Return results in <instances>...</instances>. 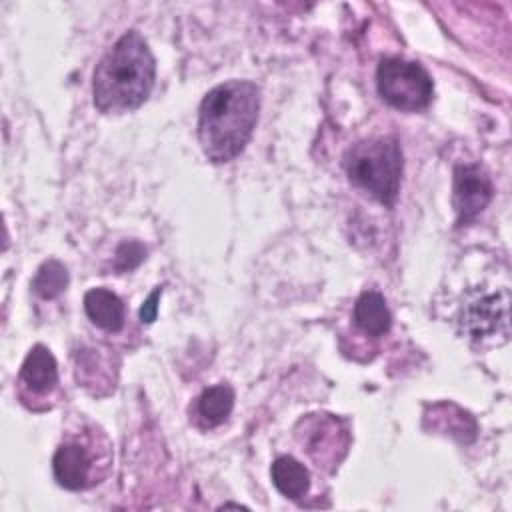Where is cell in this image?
Returning <instances> with one entry per match:
<instances>
[{
	"instance_id": "cell-1",
	"label": "cell",
	"mask_w": 512,
	"mask_h": 512,
	"mask_svg": "<svg viewBox=\"0 0 512 512\" xmlns=\"http://www.w3.org/2000/svg\"><path fill=\"white\" fill-rule=\"evenodd\" d=\"M260 110V88L250 80H228L212 90L198 108V142L204 156L224 164L246 148Z\"/></svg>"
},
{
	"instance_id": "cell-14",
	"label": "cell",
	"mask_w": 512,
	"mask_h": 512,
	"mask_svg": "<svg viewBox=\"0 0 512 512\" xmlns=\"http://www.w3.org/2000/svg\"><path fill=\"white\" fill-rule=\"evenodd\" d=\"M432 418H434L436 430H442V432L458 438L460 442H472L476 438L474 418L450 402L432 406Z\"/></svg>"
},
{
	"instance_id": "cell-15",
	"label": "cell",
	"mask_w": 512,
	"mask_h": 512,
	"mask_svg": "<svg viewBox=\"0 0 512 512\" xmlns=\"http://www.w3.org/2000/svg\"><path fill=\"white\" fill-rule=\"evenodd\" d=\"M66 286H68V270L62 262L54 258L42 262L32 280V290L44 300H52L60 296L66 290Z\"/></svg>"
},
{
	"instance_id": "cell-17",
	"label": "cell",
	"mask_w": 512,
	"mask_h": 512,
	"mask_svg": "<svg viewBox=\"0 0 512 512\" xmlns=\"http://www.w3.org/2000/svg\"><path fill=\"white\" fill-rule=\"evenodd\" d=\"M146 258V248L136 242V240H130V242H122L116 250V268L120 272H126V270H132L136 268L142 260Z\"/></svg>"
},
{
	"instance_id": "cell-11",
	"label": "cell",
	"mask_w": 512,
	"mask_h": 512,
	"mask_svg": "<svg viewBox=\"0 0 512 512\" xmlns=\"http://www.w3.org/2000/svg\"><path fill=\"white\" fill-rule=\"evenodd\" d=\"M84 310L92 324L106 332H118L126 320V308L118 294L108 288H92L84 294Z\"/></svg>"
},
{
	"instance_id": "cell-7",
	"label": "cell",
	"mask_w": 512,
	"mask_h": 512,
	"mask_svg": "<svg viewBox=\"0 0 512 512\" xmlns=\"http://www.w3.org/2000/svg\"><path fill=\"white\" fill-rule=\"evenodd\" d=\"M296 438L316 466L326 470H334L340 464L350 444L348 430L332 414H310L302 418Z\"/></svg>"
},
{
	"instance_id": "cell-18",
	"label": "cell",
	"mask_w": 512,
	"mask_h": 512,
	"mask_svg": "<svg viewBox=\"0 0 512 512\" xmlns=\"http://www.w3.org/2000/svg\"><path fill=\"white\" fill-rule=\"evenodd\" d=\"M160 294H162V288L158 286L146 300H144V304H142V308H140V320L142 322H146V324H150V322H154L156 320V314H158V298H160Z\"/></svg>"
},
{
	"instance_id": "cell-9",
	"label": "cell",
	"mask_w": 512,
	"mask_h": 512,
	"mask_svg": "<svg viewBox=\"0 0 512 512\" xmlns=\"http://www.w3.org/2000/svg\"><path fill=\"white\" fill-rule=\"evenodd\" d=\"M492 196V180L480 164H458L454 168L452 204L460 226L474 220L490 204Z\"/></svg>"
},
{
	"instance_id": "cell-10",
	"label": "cell",
	"mask_w": 512,
	"mask_h": 512,
	"mask_svg": "<svg viewBox=\"0 0 512 512\" xmlns=\"http://www.w3.org/2000/svg\"><path fill=\"white\" fill-rule=\"evenodd\" d=\"M232 408L234 390L230 384L220 382L202 390V394L194 402V408L190 410V420H194L198 428H216L230 416Z\"/></svg>"
},
{
	"instance_id": "cell-5",
	"label": "cell",
	"mask_w": 512,
	"mask_h": 512,
	"mask_svg": "<svg viewBox=\"0 0 512 512\" xmlns=\"http://www.w3.org/2000/svg\"><path fill=\"white\" fill-rule=\"evenodd\" d=\"M380 96L394 108L404 112L424 110L434 94L430 74L412 60L388 56L382 58L376 70Z\"/></svg>"
},
{
	"instance_id": "cell-4",
	"label": "cell",
	"mask_w": 512,
	"mask_h": 512,
	"mask_svg": "<svg viewBox=\"0 0 512 512\" xmlns=\"http://www.w3.org/2000/svg\"><path fill=\"white\" fill-rule=\"evenodd\" d=\"M110 442L100 428L74 432L64 438L52 456L56 482L66 490L90 488L108 474Z\"/></svg>"
},
{
	"instance_id": "cell-3",
	"label": "cell",
	"mask_w": 512,
	"mask_h": 512,
	"mask_svg": "<svg viewBox=\"0 0 512 512\" xmlns=\"http://www.w3.org/2000/svg\"><path fill=\"white\" fill-rule=\"evenodd\" d=\"M402 164V148L394 136L364 138L346 154L350 182L384 206H394L398 198Z\"/></svg>"
},
{
	"instance_id": "cell-13",
	"label": "cell",
	"mask_w": 512,
	"mask_h": 512,
	"mask_svg": "<svg viewBox=\"0 0 512 512\" xmlns=\"http://www.w3.org/2000/svg\"><path fill=\"white\" fill-rule=\"evenodd\" d=\"M270 476L276 490L290 500H300L310 488L308 470L292 456H278L270 466Z\"/></svg>"
},
{
	"instance_id": "cell-2",
	"label": "cell",
	"mask_w": 512,
	"mask_h": 512,
	"mask_svg": "<svg viewBox=\"0 0 512 512\" xmlns=\"http://www.w3.org/2000/svg\"><path fill=\"white\" fill-rule=\"evenodd\" d=\"M156 78V60L140 32L128 30L100 58L94 70V106L104 114H122L138 108L150 96Z\"/></svg>"
},
{
	"instance_id": "cell-6",
	"label": "cell",
	"mask_w": 512,
	"mask_h": 512,
	"mask_svg": "<svg viewBox=\"0 0 512 512\" xmlns=\"http://www.w3.org/2000/svg\"><path fill=\"white\" fill-rule=\"evenodd\" d=\"M510 320V292L508 288L496 292H472L458 312L460 332L472 342L494 340L496 344L508 340Z\"/></svg>"
},
{
	"instance_id": "cell-8",
	"label": "cell",
	"mask_w": 512,
	"mask_h": 512,
	"mask_svg": "<svg viewBox=\"0 0 512 512\" xmlns=\"http://www.w3.org/2000/svg\"><path fill=\"white\" fill-rule=\"evenodd\" d=\"M16 384V394L26 408L34 412L52 408L50 400H56L58 394V366L50 348L44 344L30 348Z\"/></svg>"
},
{
	"instance_id": "cell-12",
	"label": "cell",
	"mask_w": 512,
	"mask_h": 512,
	"mask_svg": "<svg viewBox=\"0 0 512 512\" xmlns=\"http://www.w3.org/2000/svg\"><path fill=\"white\" fill-rule=\"evenodd\" d=\"M354 322L366 336H384L392 326V314L384 296L376 290L362 292L354 304Z\"/></svg>"
},
{
	"instance_id": "cell-16",
	"label": "cell",
	"mask_w": 512,
	"mask_h": 512,
	"mask_svg": "<svg viewBox=\"0 0 512 512\" xmlns=\"http://www.w3.org/2000/svg\"><path fill=\"white\" fill-rule=\"evenodd\" d=\"M102 362V354L100 350H84L82 356H78V368H76V378L78 382H82V386L90 388L94 386V394H102L100 386H108L110 388V376L112 370H100Z\"/></svg>"
}]
</instances>
